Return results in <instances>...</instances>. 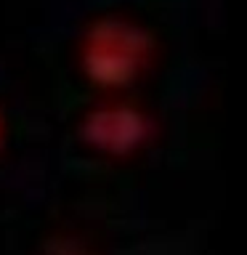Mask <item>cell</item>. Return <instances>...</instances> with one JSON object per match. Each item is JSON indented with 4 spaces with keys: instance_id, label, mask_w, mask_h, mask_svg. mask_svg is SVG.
Returning <instances> with one entry per match:
<instances>
[{
    "instance_id": "obj_1",
    "label": "cell",
    "mask_w": 247,
    "mask_h": 255,
    "mask_svg": "<svg viewBox=\"0 0 247 255\" xmlns=\"http://www.w3.org/2000/svg\"><path fill=\"white\" fill-rule=\"evenodd\" d=\"M146 53L149 40L138 27L117 19H104L85 40L83 67L93 83L120 88L141 72Z\"/></svg>"
},
{
    "instance_id": "obj_2",
    "label": "cell",
    "mask_w": 247,
    "mask_h": 255,
    "mask_svg": "<svg viewBox=\"0 0 247 255\" xmlns=\"http://www.w3.org/2000/svg\"><path fill=\"white\" fill-rule=\"evenodd\" d=\"M85 138L101 151H130L146 138V120L133 107H107L96 109L83 125Z\"/></svg>"
}]
</instances>
